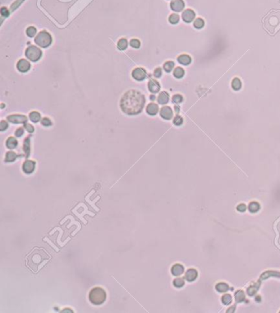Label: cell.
<instances>
[{
	"label": "cell",
	"instance_id": "obj_1",
	"mask_svg": "<svg viewBox=\"0 0 280 313\" xmlns=\"http://www.w3.org/2000/svg\"><path fill=\"white\" fill-rule=\"evenodd\" d=\"M145 103V98L142 93L137 90H129L122 96L120 106L127 115H137L141 112Z\"/></svg>",
	"mask_w": 280,
	"mask_h": 313
},
{
	"label": "cell",
	"instance_id": "obj_2",
	"mask_svg": "<svg viewBox=\"0 0 280 313\" xmlns=\"http://www.w3.org/2000/svg\"><path fill=\"white\" fill-rule=\"evenodd\" d=\"M107 294L102 287H94L89 293V300L94 305H101L106 300Z\"/></svg>",
	"mask_w": 280,
	"mask_h": 313
},
{
	"label": "cell",
	"instance_id": "obj_3",
	"mask_svg": "<svg viewBox=\"0 0 280 313\" xmlns=\"http://www.w3.org/2000/svg\"><path fill=\"white\" fill-rule=\"evenodd\" d=\"M35 42L36 45H38L39 46L46 48V47L49 46L52 43V37L51 35L45 31H43L40 32L35 39Z\"/></svg>",
	"mask_w": 280,
	"mask_h": 313
},
{
	"label": "cell",
	"instance_id": "obj_4",
	"mask_svg": "<svg viewBox=\"0 0 280 313\" xmlns=\"http://www.w3.org/2000/svg\"><path fill=\"white\" fill-rule=\"evenodd\" d=\"M41 55H42V52L40 50V48L34 46H29L25 50V56L31 61H38L40 59Z\"/></svg>",
	"mask_w": 280,
	"mask_h": 313
},
{
	"label": "cell",
	"instance_id": "obj_5",
	"mask_svg": "<svg viewBox=\"0 0 280 313\" xmlns=\"http://www.w3.org/2000/svg\"><path fill=\"white\" fill-rule=\"evenodd\" d=\"M132 77L137 81H142L146 77V72L142 68H137L132 71Z\"/></svg>",
	"mask_w": 280,
	"mask_h": 313
},
{
	"label": "cell",
	"instance_id": "obj_6",
	"mask_svg": "<svg viewBox=\"0 0 280 313\" xmlns=\"http://www.w3.org/2000/svg\"><path fill=\"white\" fill-rule=\"evenodd\" d=\"M7 119L9 122L14 124H22L27 121V117L22 115H12L8 116Z\"/></svg>",
	"mask_w": 280,
	"mask_h": 313
},
{
	"label": "cell",
	"instance_id": "obj_7",
	"mask_svg": "<svg viewBox=\"0 0 280 313\" xmlns=\"http://www.w3.org/2000/svg\"><path fill=\"white\" fill-rule=\"evenodd\" d=\"M36 167V162L31 161V160H27L22 165V170L26 174H31L34 171Z\"/></svg>",
	"mask_w": 280,
	"mask_h": 313
},
{
	"label": "cell",
	"instance_id": "obj_8",
	"mask_svg": "<svg viewBox=\"0 0 280 313\" xmlns=\"http://www.w3.org/2000/svg\"><path fill=\"white\" fill-rule=\"evenodd\" d=\"M16 68H17V69H18L20 72L25 73L30 69L31 64H30V63L27 61L26 59H20L19 61L17 62Z\"/></svg>",
	"mask_w": 280,
	"mask_h": 313
},
{
	"label": "cell",
	"instance_id": "obj_9",
	"mask_svg": "<svg viewBox=\"0 0 280 313\" xmlns=\"http://www.w3.org/2000/svg\"><path fill=\"white\" fill-rule=\"evenodd\" d=\"M160 116L165 120H171L173 118V111L169 106H163L160 110Z\"/></svg>",
	"mask_w": 280,
	"mask_h": 313
},
{
	"label": "cell",
	"instance_id": "obj_10",
	"mask_svg": "<svg viewBox=\"0 0 280 313\" xmlns=\"http://www.w3.org/2000/svg\"><path fill=\"white\" fill-rule=\"evenodd\" d=\"M148 88L150 93H157L160 89V86H159L158 81H156L154 79H150L148 82Z\"/></svg>",
	"mask_w": 280,
	"mask_h": 313
},
{
	"label": "cell",
	"instance_id": "obj_11",
	"mask_svg": "<svg viewBox=\"0 0 280 313\" xmlns=\"http://www.w3.org/2000/svg\"><path fill=\"white\" fill-rule=\"evenodd\" d=\"M171 8L175 12H181L183 9L184 3L183 0H173L171 2Z\"/></svg>",
	"mask_w": 280,
	"mask_h": 313
},
{
	"label": "cell",
	"instance_id": "obj_12",
	"mask_svg": "<svg viewBox=\"0 0 280 313\" xmlns=\"http://www.w3.org/2000/svg\"><path fill=\"white\" fill-rule=\"evenodd\" d=\"M183 19L185 22H191L195 18V12L191 9H187L183 13Z\"/></svg>",
	"mask_w": 280,
	"mask_h": 313
},
{
	"label": "cell",
	"instance_id": "obj_13",
	"mask_svg": "<svg viewBox=\"0 0 280 313\" xmlns=\"http://www.w3.org/2000/svg\"><path fill=\"white\" fill-rule=\"evenodd\" d=\"M157 101H158L159 104L160 105H165L169 101V95L167 92H162V93H159V95L158 96V98H157Z\"/></svg>",
	"mask_w": 280,
	"mask_h": 313
},
{
	"label": "cell",
	"instance_id": "obj_14",
	"mask_svg": "<svg viewBox=\"0 0 280 313\" xmlns=\"http://www.w3.org/2000/svg\"><path fill=\"white\" fill-rule=\"evenodd\" d=\"M159 111V106L158 105L154 104V103H150L146 107V112H147L150 115H154L158 113Z\"/></svg>",
	"mask_w": 280,
	"mask_h": 313
},
{
	"label": "cell",
	"instance_id": "obj_15",
	"mask_svg": "<svg viewBox=\"0 0 280 313\" xmlns=\"http://www.w3.org/2000/svg\"><path fill=\"white\" fill-rule=\"evenodd\" d=\"M183 267L181 265H179V264H177V265H173L172 269H171V272L174 276H180L183 273Z\"/></svg>",
	"mask_w": 280,
	"mask_h": 313
},
{
	"label": "cell",
	"instance_id": "obj_16",
	"mask_svg": "<svg viewBox=\"0 0 280 313\" xmlns=\"http://www.w3.org/2000/svg\"><path fill=\"white\" fill-rule=\"evenodd\" d=\"M178 61L183 65H188L191 63V58L187 55H182L178 58Z\"/></svg>",
	"mask_w": 280,
	"mask_h": 313
},
{
	"label": "cell",
	"instance_id": "obj_17",
	"mask_svg": "<svg viewBox=\"0 0 280 313\" xmlns=\"http://www.w3.org/2000/svg\"><path fill=\"white\" fill-rule=\"evenodd\" d=\"M17 144H18L17 140H16V139H15V138H13V137H9V138L8 139V140H7V142H6V146L10 149H13L16 148Z\"/></svg>",
	"mask_w": 280,
	"mask_h": 313
},
{
	"label": "cell",
	"instance_id": "obj_18",
	"mask_svg": "<svg viewBox=\"0 0 280 313\" xmlns=\"http://www.w3.org/2000/svg\"><path fill=\"white\" fill-rule=\"evenodd\" d=\"M16 158H17V154L14 152L9 151L6 153L5 162H12L15 161Z\"/></svg>",
	"mask_w": 280,
	"mask_h": 313
},
{
	"label": "cell",
	"instance_id": "obj_19",
	"mask_svg": "<svg viewBox=\"0 0 280 313\" xmlns=\"http://www.w3.org/2000/svg\"><path fill=\"white\" fill-rule=\"evenodd\" d=\"M29 118L31 119V120L34 123H37L40 120V114L37 111H32L29 115Z\"/></svg>",
	"mask_w": 280,
	"mask_h": 313
},
{
	"label": "cell",
	"instance_id": "obj_20",
	"mask_svg": "<svg viewBox=\"0 0 280 313\" xmlns=\"http://www.w3.org/2000/svg\"><path fill=\"white\" fill-rule=\"evenodd\" d=\"M31 138L30 137H27L26 139H25L24 141V145H23V150L25 152V156L28 157L29 154H30V151H31V149H30V141H31Z\"/></svg>",
	"mask_w": 280,
	"mask_h": 313
},
{
	"label": "cell",
	"instance_id": "obj_21",
	"mask_svg": "<svg viewBox=\"0 0 280 313\" xmlns=\"http://www.w3.org/2000/svg\"><path fill=\"white\" fill-rule=\"evenodd\" d=\"M184 73H185L184 69L181 67L176 68L174 69V71H173V75H174V77H177V78H182L184 76Z\"/></svg>",
	"mask_w": 280,
	"mask_h": 313
},
{
	"label": "cell",
	"instance_id": "obj_22",
	"mask_svg": "<svg viewBox=\"0 0 280 313\" xmlns=\"http://www.w3.org/2000/svg\"><path fill=\"white\" fill-rule=\"evenodd\" d=\"M232 87L234 89L235 91H238L241 89L242 87V82L240 80L239 78L237 77H235L234 79L232 81Z\"/></svg>",
	"mask_w": 280,
	"mask_h": 313
},
{
	"label": "cell",
	"instance_id": "obj_23",
	"mask_svg": "<svg viewBox=\"0 0 280 313\" xmlns=\"http://www.w3.org/2000/svg\"><path fill=\"white\" fill-rule=\"evenodd\" d=\"M196 277V272L194 269H189L187 272L186 273V276L185 278L188 280V281H192Z\"/></svg>",
	"mask_w": 280,
	"mask_h": 313
},
{
	"label": "cell",
	"instance_id": "obj_24",
	"mask_svg": "<svg viewBox=\"0 0 280 313\" xmlns=\"http://www.w3.org/2000/svg\"><path fill=\"white\" fill-rule=\"evenodd\" d=\"M127 47V41L124 38H122L121 40H119L118 43H117V48L120 50H126Z\"/></svg>",
	"mask_w": 280,
	"mask_h": 313
},
{
	"label": "cell",
	"instance_id": "obj_25",
	"mask_svg": "<svg viewBox=\"0 0 280 313\" xmlns=\"http://www.w3.org/2000/svg\"><path fill=\"white\" fill-rule=\"evenodd\" d=\"M173 68H174V63H173V61L166 62V63L163 64V69L167 73L171 72V71L173 70Z\"/></svg>",
	"mask_w": 280,
	"mask_h": 313
},
{
	"label": "cell",
	"instance_id": "obj_26",
	"mask_svg": "<svg viewBox=\"0 0 280 313\" xmlns=\"http://www.w3.org/2000/svg\"><path fill=\"white\" fill-rule=\"evenodd\" d=\"M204 25H205V21H204L203 19H201V18H197V19H196L195 21H194V26H195L196 29L202 28Z\"/></svg>",
	"mask_w": 280,
	"mask_h": 313
},
{
	"label": "cell",
	"instance_id": "obj_27",
	"mask_svg": "<svg viewBox=\"0 0 280 313\" xmlns=\"http://www.w3.org/2000/svg\"><path fill=\"white\" fill-rule=\"evenodd\" d=\"M169 22L172 23V24H177L178 21H179V16L176 13H173L172 15L169 16Z\"/></svg>",
	"mask_w": 280,
	"mask_h": 313
},
{
	"label": "cell",
	"instance_id": "obj_28",
	"mask_svg": "<svg viewBox=\"0 0 280 313\" xmlns=\"http://www.w3.org/2000/svg\"><path fill=\"white\" fill-rule=\"evenodd\" d=\"M26 34L29 37H33L36 34V29L34 26H30L26 30Z\"/></svg>",
	"mask_w": 280,
	"mask_h": 313
},
{
	"label": "cell",
	"instance_id": "obj_29",
	"mask_svg": "<svg viewBox=\"0 0 280 313\" xmlns=\"http://www.w3.org/2000/svg\"><path fill=\"white\" fill-rule=\"evenodd\" d=\"M172 101H173V103H176V104H179L181 103L183 101V97L180 95V94H176L174 95L172 98Z\"/></svg>",
	"mask_w": 280,
	"mask_h": 313
},
{
	"label": "cell",
	"instance_id": "obj_30",
	"mask_svg": "<svg viewBox=\"0 0 280 313\" xmlns=\"http://www.w3.org/2000/svg\"><path fill=\"white\" fill-rule=\"evenodd\" d=\"M173 285L177 287H183V286L184 285V280L183 279V278H178L174 279V281H173Z\"/></svg>",
	"mask_w": 280,
	"mask_h": 313
},
{
	"label": "cell",
	"instance_id": "obj_31",
	"mask_svg": "<svg viewBox=\"0 0 280 313\" xmlns=\"http://www.w3.org/2000/svg\"><path fill=\"white\" fill-rule=\"evenodd\" d=\"M130 45L131 46L133 47V48H136V49H138L140 48V46H141V42L137 39H132L130 41Z\"/></svg>",
	"mask_w": 280,
	"mask_h": 313
},
{
	"label": "cell",
	"instance_id": "obj_32",
	"mask_svg": "<svg viewBox=\"0 0 280 313\" xmlns=\"http://www.w3.org/2000/svg\"><path fill=\"white\" fill-rule=\"evenodd\" d=\"M183 118H182L181 116H179V115H177L175 118L173 119V124H174L175 125L179 126V125H181V124H183Z\"/></svg>",
	"mask_w": 280,
	"mask_h": 313
},
{
	"label": "cell",
	"instance_id": "obj_33",
	"mask_svg": "<svg viewBox=\"0 0 280 313\" xmlns=\"http://www.w3.org/2000/svg\"><path fill=\"white\" fill-rule=\"evenodd\" d=\"M41 124H42V125H44V126H50L51 124H52V121H51L50 120L49 118H43L42 120H41Z\"/></svg>",
	"mask_w": 280,
	"mask_h": 313
},
{
	"label": "cell",
	"instance_id": "obj_34",
	"mask_svg": "<svg viewBox=\"0 0 280 313\" xmlns=\"http://www.w3.org/2000/svg\"><path fill=\"white\" fill-rule=\"evenodd\" d=\"M8 124L6 122L5 120H2L1 123H0V130L1 131H4L6 129H8Z\"/></svg>",
	"mask_w": 280,
	"mask_h": 313
},
{
	"label": "cell",
	"instance_id": "obj_35",
	"mask_svg": "<svg viewBox=\"0 0 280 313\" xmlns=\"http://www.w3.org/2000/svg\"><path fill=\"white\" fill-rule=\"evenodd\" d=\"M23 133H24V129H23V128H18L16 130L15 135L16 137L20 138V137H21V136L23 135Z\"/></svg>",
	"mask_w": 280,
	"mask_h": 313
},
{
	"label": "cell",
	"instance_id": "obj_36",
	"mask_svg": "<svg viewBox=\"0 0 280 313\" xmlns=\"http://www.w3.org/2000/svg\"><path fill=\"white\" fill-rule=\"evenodd\" d=\"M154 77H158V78L161 77L162 76V69L160 68H157L154 72Z\"/></svg>",
	"mask_w": 280,
	"mask_h": 313
},
{
	"label": "cell",
	"instance_id": "obj_37",
	"mask_svg": "<svg viewBox=\"0 0 280 313\" xmlns=\"http://www.w3.org/2000/svg\"><path fill=\"white\" fill-rule=\"evenodd\" d=\"M25 129L29 133H33L34 130H35V128L30 124H25Z\"/></svg>",
	"mask_w": 280,
	"mask_h": 313
},
{
	"label": "cell",
	"instance_id": "obj_38",
	"mask_svg": "<svg viewBox=\"0 0 280 313\" xmlns=\"http://www.w3.org/2000/svg\"><path fill=\"white\" fill-rule=\"evenodd\" d=\"M1 12H2V14L3 16H8V11L7 10L6 8H3L1 9Z\"/></svg>",
	"mask_w": 280,
	"mask_h": 313
},
{
	"label": "cell",
	"instance_id": "obj_39",
	"mask_svg": "<svg viewBox=\"0 0 280 313\" xmlns=\"http://www.w3.org/2000/svg\"><path fill=\"white\" fill-rule=\"evenodd\" d=\"M175 110H176V112H177V113H178V111H179V108H178V106H175Z\"/></svg>",
	"mask_w": 280,
	"mask_h": 313
},
{
	"label": "cell",
	"instance_id": "obj_40",
	"mask_svg": "<svg viewBox=\"0 0 280 313\" xmlns=\"http://www.w3.org/2000/svg\"><path fill=\"white\" fill-rule=\"evenodd\" d=\"M154 98H155V97H154V96H152V97H151V96H150V99H151V100H155V99H154Z\"/></svg>",
	"mask_w": 280,
	"mask_h": 313
}]
</instances>
